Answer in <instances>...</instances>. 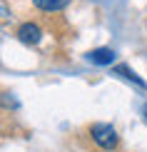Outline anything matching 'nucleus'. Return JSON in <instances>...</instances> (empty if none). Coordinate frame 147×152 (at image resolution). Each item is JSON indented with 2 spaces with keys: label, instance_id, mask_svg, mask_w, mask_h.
Returning a JSON list of instances; mask_svg holds the SVG:
<instances>
[{
  "label": "nucleus",
  "instance_id": "nucleus-1",
  "mask_svg": "<svg viewBox=\"0 0 147 152\" xmlns=\"http://www.w3.org/2000/svg\"><path fill=\"white\" fill-rule=\"evenodd\" d=\"M92 140L100 145L102 150H115L117 147V132H115L112 125H105V122H97L92 125Z\"/></svg>",
  "mask_w": 147,
  "mask_h": 152
},
{
  "label": "nucleus",
  "instance_id": "nucleus-2",
  "mask_svg": "<svg viewBox=\"0 0 147 152\" xmlns=\"http://www.w3.org/2000/svg\"><path fill=\"white\" fill-rule=\"evenodd\" d=\"M18 37H20L25 45H37L40 37H42V33H40V28H37L35 23H25V25L18 28Z\"/></svg>",
  "mask_w": 147,
  "mask_h": 152
},
{
  "label": "nucleus",
  "instance_id": "nucleus-3",
  "mask_svg": "<svg viewBox=\"0 0 147 152\" xmlns=\"http://www.w3.org/2000/svg\"><path fill=\"white\" fill-rule=\"evenodd\" d=\"M87 60L95 62V65H110V62L115 60V50H110V48H97V50H92V53L87 55Z\"/></svg>",
  "mask_w": 147,
  "mask_h": 152
},
{
  "label": "nucleus",
  "instance_id": "nucleus-4",
  "mask_svg": "<svg viewBox=\"0 0 147 152\" xmlns=\"http://www.w3.org/2000/svg\"><path fill=\"white\" fill-rule=\"evenodd\" d=\"M33 3H35L40 10H48V12H57V10L67 8V3H70V0H33Z\"/></svg>",
  "mask_w": 147,
  "mask_h": 152
},
{
  "label": "nucleus",
  "instance_id": "nucleus-5",
  "mask_svg": "<svg viewBox=\"0 0 147 152\" xmlns=\"http://www.w3.org/2000/svg\"><path fill=\"white\" fill-rule=\"evenodd\" d=\"M145 115H147V107H145Z\"/></svg>",
  "mask_w": 147,
  "mask_h": 152
}]
</instances>
